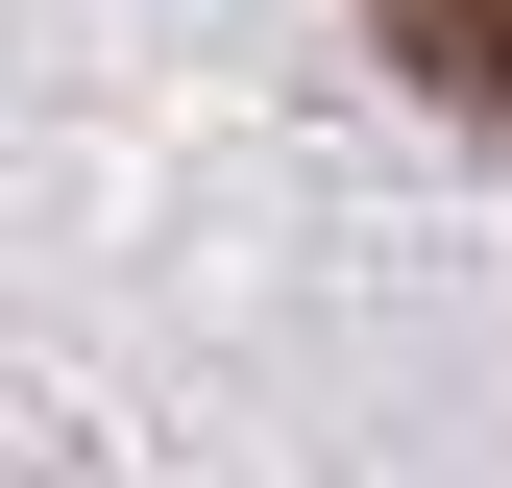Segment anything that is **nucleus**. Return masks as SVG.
<instances>
[{
    "label": "nucleus",
    "mask_w": 512,
    "mask_h": 488,
    "mask_svg": "<svg viewBox=\"0 0 512 488\" xmlns=\"http://www.w3.org/2000/svg\"><path fill=\"white\" fill-rule=\"evenodd\" d=\"M391 25V74H439L464 122H512V0H366Z\"/></svg>",
    "instance_id": "1"
}]
</instances>
